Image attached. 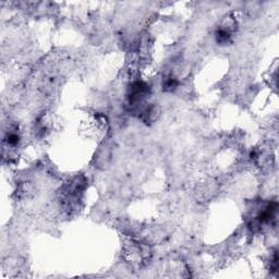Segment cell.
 <instances>
[{
    "instance_id": "cell-1",
    "label": "cell",
    "mask_w": 279,
    "mask_h": 279,
    "mask_svg": "<svg viewBox=\"0 0 279 279\" xmlns=\"http://www.w3.org/2000/svg\"><path fill=\"white\" fill-rule=\"evenodd\" d=\"M229 38H230V34L228 32H226V31H219L217 33V41L221 43V44L227 43L229 41Z\"/></svg>"
},
{
    "instance_id": "cell-2",
    "label": "cell",
    "mask_w": 279,
    "mask_h": 279,
    "mask_svg": "<svg viewBox=\"0 0 279 279\" xmlns=\"http://www.w3.org/2000/svg\"><path fill=\"white\" fill-rule=\"evenodd\" d=\"M8 143L10 145H16L19 143V137L16 133H11L8 135Z\"/></svg>"
},
{
    "instance_id": "cell-3",
    "label": "cell",
    "mask_w": 279,
    "mask_h": 279,
    "mask_svg": "<svg viewBox=\"0 0 279 279\" xmlns=\"http://www.w3.org/2000/svg\"><path fill=\"white\" fill-rule=\"evenodd\" d=\"M165 86H166V89H174V87L177 86V81H176L174 79L167 80V82H166Z\"/></svg>"
}]
</instances>
